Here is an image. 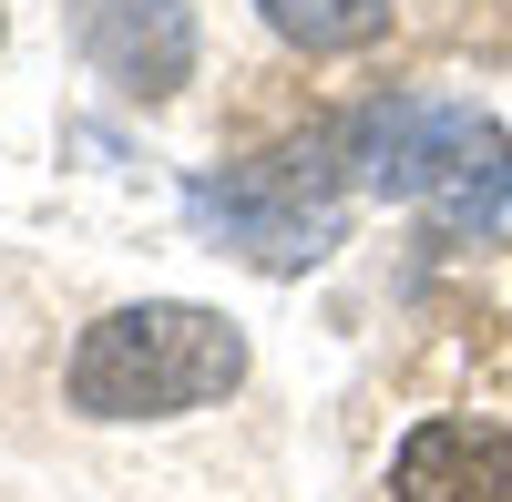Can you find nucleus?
Returning a JSON list of instances; mask_svg holds the SVG:
<instances>
[{"label": "nucleus", "instance_id": "f257e3e1", "mask_svg": "<svg viewBox=\"0 0 512 502\" xmlns=\"http://www.w3.org/2000/svg\"><path fill=\"white\" fill-rule=\"evenodd\" d=\"M236 380H246V339L185 298L113 308L72 349V410H93V421H175V410L226 400Z\"/></svg>", "mask_w": 512, "mask_h": 502}, {"label": "nucleus", "instance_id": "20e7f679", "mask_svg": "<svg viewBox=\"0 0 512 502\" xmlns=\"http://www.w3.org/2000/svg\"><path fill=\"white\" fill-rule=\"evenodd\" d=\"M82 62L123 93H175L195 72V11L185 0H62Z\"/></svg>", "mask_w": 512, "mask_h": 502}, {"label": "nucleus", "instance_id": "f03ea898", "mask_svg": "<svg viewBox=\"0 0 512 502\" xmlns=\"http://www.w3.org/2000/svg\"><path fill=\"white\" fill-rule=\"evenodd\" d=\"M338 185H349V134H308L287 154H256L236 175H205L185 205L205 236H226L256 267H308L338 246Z\"/></svg>", "mask_w": 512, "mask_h": 502}, {"label": "nucleus", "instance_id": "39448f33", "mask_svg": "<svg viewBox=\"0 0 512 502\" xmlns=\"http://www.w3.org/2000/svg\"><path fill=\"white\" fill-rule=\"evenodd\" d=\"M400 502H512V431L482 421H420L390 462Z\"/></svg>", "mask_w": 512, "mask_h": 502}, {"label": "nucleus", "instance_id": "7ed1b4c3", "mask_svg": "<svg viewBox=\"0 0 512 502\" xmlns=\"http://www.w3.org/2000/svg\"><path fill=\"white\" fill-rule=\"evenodd\" d=\"M482 154H492V123L461 113V103H379V113L349 123V164L379 195L461 185V175H482Z\"/></svg>", "mask_w": 512, "mask_h": 502}, {"label": "nucleus", "instance_id": "423d86ee", "mask_svg": "<svg viewBox=\"0 0 512 502\" xmlns=\"http://www.w3.org/2000/svg\"><path fill=\"white\" fill-rule=\"evenodd\" d=\"M256 11L297 52H359V41L390 31V0H256Z\"/></svg>", "mask_w": 512, "mask_h": 502}]
</instances>
